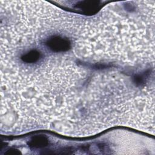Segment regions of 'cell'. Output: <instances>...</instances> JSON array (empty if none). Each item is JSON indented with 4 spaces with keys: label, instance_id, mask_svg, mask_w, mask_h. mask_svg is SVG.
Returning <instances> with one entry per match:
<instances>
[{
    "label": "cell",
    "instance_id": "obj_1",
    "mask_svg": "<svg viewBox=\"0 0 155 155\" xmlns=\"http://www.w3.org/2000/svg\"><path fill=\"white\" fill-rule=\"evenodd\" d=\"M47 47L53 51L63 52L67 51L70 48V41L59 36H53L46 42Z\"/></svg>",
    "mask_w": 155,
    "mask_h": 155
},
{
    "label": "cell",
    "instance_id": "obj_2",
    "mask_svg": "<svg viewBox=\"0 0 155 155\" xmlns=\"http://www.w3.org/2000/svg\"><path fill=\"white\" fill-rule=\"evenodd\" d=\"M101 7V2L96 1H84L78 2L76 8L82 10L86 14L91 13L93 12H96Z\"/></svg>",
    "mask_w": 155,
    "mask_h": 155
},
{
    "label": "cell",
    "instance_id": "obj_3",
    "mask_svg": "<svg viewBox=\"0 0 155 155\" xmlns=\"http://www.w3.org/2000/svg\"><path fill=\"white\" fill-rule=\"evenodd\" d=\"M28 144L33 148H41L46 147L48 144V139L44 135H37L33 137Z\"/></svg>",
    "mask_w": 155,
    "mask_h": 155
},
{
    "label": "cell",
    "instance_id": "obj_4",
    "mask_svg": "<svg viewBox=\"0 0 155 155\" xmlns=\"http://www.w3.org/2000/svg\"><path fill=\"white\" fill-rule=\"evenodd\" d=\"M41 58V53L36 50H31L21 57L22 61L26 63H35L37 62Z\"/></svg>",
    "mask_w": 155,
    "mask_h": 155
},
{
    "label": "cell",
    "instance_id": "obj_5",
    "mask_svg": "<svg viewBox=\"0 0 155 155\" xmlns=\"http://www.w3.org/2000/svg\"><path fill=\"white\" fill-rule=\"evenodd\" d=\"M5 154H10V155H16V154H21V152L16 150V149H10V150H7Z\"/></svg>",
    "mask_w": 155,
    "mask_h": 155
}]
</instances>
